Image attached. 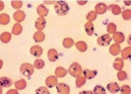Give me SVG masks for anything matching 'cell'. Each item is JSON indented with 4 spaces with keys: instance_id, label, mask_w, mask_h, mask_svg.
Wrapping results in <instances>:
<instances>
[{
    "instance_id": "cell-35",
    "label": "cell",
    "mask_w": 131,
    "mask_h": 94,
    "mask_svg": "<svg viewBox=\"0 0 131 94\" xmlns=\"http://www.w3.org/2000/svg\"><path fill=\"white\" fill-rule=\"evenodd\" d=\"M36 94H51L46 87L41 86L36 90Z\"/></svg>"
},
{
    "instance_id": "cell-6",
    "label": "cell",
    "mask_w": 131,
    "mask_h": 94,
    "mask_svg": "<svg viewBox=\"0 0 131 94\" xmlns=\"http://www.w3.org/2000/svg\"><path fill=\"white\" fill-rule=\"evenodd\" d=\"M45 26H46V20L44 17L39 16V18H37L35 23V27L38 31L43 30L45 28Z\"/></svg>"
},
{
    "instance_id": "cell-14",
    "label": "cell",
    "mask_w": 131,
    "mask_h": 94,
    "mask_svg": "<svg viewBox=\"0 0 131 94\" xmlns=\"http://www.w3.org/2000/svg\"><path fill=\"white\" fill-rule=\"evenodd\" d=\"M107 11V5L104 3H99L95 6V12L97 15L104 14Z\"/></svg>"
},
{
    "instance_id": "cell-8",
    "label": "cell",
    "mask_w": 131,
    "mask_h": 94,
    "mask_svg": "<svg viewBox=\"0 0 131 94\" xmlns=\"http://www.w3.org/2000/svg\"><path fill=\"white\" fill-rule=\"evenodd\" d=\"M30 53L35 57H39L43 53V49L38 45H35L30 49Z\"/></svg>"
},
{
    "instance_id": "cell-22",
    "label": "cell",
    "mask_w": 131,
    "mask_h": 94,
    "mask_svg": "<svg viewBox=\"0 0 131 94\" xmlns=\"http://www.w3.org/2000/svg\"><path fill=\"white\" fill-rule=\"evenodd\" d=\"M85 32H86V33L89 36H91L92 35H93V34H94V24H93L92 23H90V22L86 23L85 24Z\"/></svg>"
},
{
    "instance_id": "cell-36",
    "label": "cell",
    "mask_w": 131,
    "mask_h": 94,
    "mask_svg": "<svg viewBox=\"0 0 131 94\" xmlns=\"http://www.w3.org/2000/svg\"><path fill=\"white\" fill-rule=\"evenodd\" d=\"M117 76L119 81H123L127 78V74L126 72L123 71V70H119V72L117 74Z\"/></svg>"
},
{
    "instance_id": "cell-4",
    "label": "cell",
    "mask_w": 131,
    "mask_h": 94,
    "mask_svg": "<svg viewBox=\"0 0 131 94\" xmlns=\"http://www.w3.org/2000/svg\"><path fill=\"white\" fill-rule=\"evenodd\" d=\"M112 40V37L109 34H104L98 37L97 40V43L100 46L106 47L110 45Z\"/></svg>"
},
{
    "instance_id": "cell-7",
    "label": "cell",
    "mask_w": 131,
    "mask_h": 94,
    "mask_svg": "<svg viewBox=\"0 0 131 94\" xmlns=\"http://www.w3.org/2000/svg\"><path fill=\"white\" fill-rule=\"evenodd\" d=\"M58 84V79L55 76H49L46 78L45 84L48 88H53Z\"/></svg>"
},
{
    "instance_id": "cell-34",
    "label": "cell",
    "mask_w": 131,
    "mask_h": 94,
    "mask_svg": "<svg viewBox=\"0 0 131 94\" xmlns=\"http://www.w3.org/2000/svg\"><path fill=\"white\" fill-rule=\"evenodd\" d=\"M117 30V26L115 24L113 23H109L107 26V31L109 34H114L115 32H116Z\"/></svg>"
},
{
    "instance_id": "cell-2",
    "label": "cell",
    "mask_w": 131,
    "mask_h": 94,
    "mask_svg": "<svg viewBox=\"0 0 131 94\" xmlns=\"http://www.w3.org/2000/svg\"><path fill=\"white\" fill-rule=\"evenodd\" d=\"M68 73L75 78H78V76H81V74L83 73L81 66L78 63H73L69 67Z\"/></svg>"
},
{
    "instance_id": "cell-23",
    "label": "cell",
    "mask_w": 131,
    "mask_h": 94,
    "mask_svg": "<svg viewBox=\"0 0 131 94\" xmlns=\"http://www.w3.org/2000/svg\"><path fill=\"white\" fill-rule=\"evenodd\" d=\"M15 86L16 90H23L25 89L26 87V82L24 79H20V80L16 81L15 82Z\"/></svg>"
},
{
    "instance_id": "cell-1",
    "label": "cell",
    "mask_w": 131,
    "mask_h": 94,
    "mask_svg": "<svg viewBox=\"0 0 131 94\" xmlns=\"http://www.w3.org/2000/svg\"><path fill=\"white\" fill-rule=\"evenodd\" d=\"M54 8L56 13L59 16H65L68 13L70 7L67 3L64 1H58L54 3Z\"/></svg>"
},
{
    "instance_id": "cell-17",
    "label": "cell",
    "mask_w": 131,
    "mask_h": 94,
    "mask_svg": "<svg viewBox=\"0 0 131 94\" xmlns=\"http://www.w3.org/2000/svg\"><path fill=\"white\" fill-rule=\"evenodd\" d=\"M33 38H34L35 42H37V43H41L45 40V34L41 31H37L34 33Z\"/></svg>"
},
{
    "instance_id": "cell-42",
    "label": "cell",
    "mask_w": 131,
    "mask_h": 94,
    "mask_svg": "<svg viewBox=\"0 0 131 94\" xmlns=\"http://www.w3.org/2000/svg\"><path fill=\"white\" fill-rule=\"evenodd\" d=\"M4 7H5L4 3H3L2 1H0V11L4 9Z\"/></svg>"
},
{
    "instance_id": "cell-24",
    "label": "cell",
    "mask_w": 131,
    "mask_h": 94,
    "mask_svg": "<svg viewBox=\"0 0 131 94\" xmlns=\"http://www.w3.org/2000/svg\"><path fill=\"white\" fill-rule=\"evenodd\" d=\"M0 40L3 43H7L11 40V34L7 32H3L0 36Z\"/></svg>"
},
{
    "instance_id": "cell-21",
    "label": "cell",
    "mask_w": 131,
    "mask_h": 94,
    "mask_svg": "<svg viewBox=\"0 0 131 94\" xmlns=\"http://www.w3.org/2000/svg\"><path fill=\"white\" fill-rule=\"evenodd\" d=\"M68 74V71L64 68L58 67L55 69V75L57 78H64Z\"/></svg>"
},
{
    "instance_id": "cell-12",
    "label": "cell",
    "mask_w": 131,
    "mask_h": 94,
    "mask_svg": "<svg viewBox=\"0 0 131 94\" xmlns=\"http://www.w3.org/2000/svg\"><path fill=\"white\" fill-rule=\"evenodd\" d=\"M113 40L115 42V43L120 44L125 41V35L123 33L121 32H116L113 34Z\"/></svg>"
},
{
    "instance_id": "cell-18",
    "label": "cell",
    "mask_w": 131,
    "mask_h": 94,
    "mask_svg": "<svg viewBox=\"0 0 131 94\" xmlns=\"http://www.w3.org/2000/svg\"><path fill=\"white\" fill-rule=\"evenodd\" d=\"M107 10L110 11L114 15H118L121 13V7L116 4H112L107 7Z\"/></svg>"
},
{
    "instance_id": "cell-32",
    "label": "cell",
    "mask_w": 131,
    "mask_h": 94,
    "mask_svg": "<svg viewBox=\"0 0 131 94\" xmlns=\"http://www.w3.org/2000/svg\"><path fill=\"white\" fill-rule=\"evenodd\" d=\"M44 66H45V62L43 61L42 59H36L34 61V67L38 69V70L43 69L44 67Z\"/></svg>"
},
{
    "instance_id": "cell-13",
    "label": "cell",
    "mask_w": 131,
    "mask_h": 94,
    "mask_svg": "<svg viewBox=\"0 0 131 94\" xmlns=\"http://www.w3.org/2000/svg\"><path fill=\"white\" fill-rule=\"evenodd\" d=\"M106 89L112 93H116L120 90V87L116 82H111L107 84Z\"/></svg>"
},
{
    "instance_id": "cell-45",
    "label": "cell",
    "mask_w": 131,
    "mask_h": 94,
    "mask_svg": "<svg viewBox=\"0 0 131 94\" xmlns=\"http://www.w3.org/2000/svg\"><path fill=\"white\" fill-rule=\"evenodd\" d=\"M3 61H2V60L0 59V70H1V69H2V67H3Z\"/></svg>"
},
{
    "instance_id": "cell-41",
    "label": "cell",
    "mask_w": 131,
    "mask_h": 94,
    "mask_svg": "<svg viewBox=\"0 0 131 94\" xmlns=\"http://www.w3.org/2000/svg\"><path fill=\"white\" fill-rule=\"evenodd\" d=\"M79 94H93L92 91H83L79 93Z\"/></svg>"
},
{
    "instance_id": "cell-38",
    "label": "cell",
    "mask_w": 131,
    "mask_h": 94,
    "mask_svg": "<svg viewBox=\"0 0 131 94\" xmlns=\"http://www.w3.org/2000/svg\"><path fill=\"white\" fill-rule=\"evenodd\" d=\"M11 6L15 9H19L23 6V2L22 1H12L11 2Z\"/></svg>"
},
{
    "instance_id": "cell-39",
    "label": "cell",
    "mask_w": 131,
    "mask_h": 94,
    "mask_svg": "<svg viewBox=\"0 0 131 94\" xmlns=\"http://www.w3.org/2000/svg\"><path fill=\"white\" fill-rule=\"evenodd\" d=\"M121 94H130V88L128 85H124L120 88Z\"/></svg>"
},
{
    "instance_id": "cell-9",
    "label": "cell",
    "mask_w": 131,
    "mask_h": 94,
    "mask_svg": "<svg viewBox=\"0 0 131 94\" xmlns=\"http://www.w3.org/2000/svg\"><path fill=\"white\" fill-rule=\"evenodd\" d=\"M13 18L15 21L17 22V23H20L24 21V20L25 19L26 14L23 11L18 10L14 13Z\"/></svg>"
},
{
    "instance_id": "cell-47",
    "label": "cell",
    "mask_w": 131,
    "mask_h": 94,
    "mask_svg": "<svg viewBox=\"0 0 131 94\" xmlns=\"http://www.w3.org/2000/svg\"><path fill=\"white\" fill-rule=\"evenodd\" d=\"M2 92H3V90H2V88L0 87V94H2Z\"/></svg>"
},
{
    "instance_id": "cell-30",
    "label": "cell",
    "mask_w": 131,
    "mask_h": 94,
    "mask_svg": "<svg viewBox=\"0 0 131 94\" xmlns=\"http://www.w3.org/2000/svg\"><path fill=\"white\" fill-rule=\"evenodd\" d=\"M62 44L64 48H66V49H69L74 45V41L70 37H66L63 40Z\"/></svg>"
},
{
    "instance_id": "cell-29",
    "label": "cell",
    "mask_w": 131,
    "mask_h": 94,
    "mask_svg": "<svg viewBox=\"0 0 131 94\" xmlns=\"http://www.w3.org/2000/svg\"><path fill=\"white\" fill-rule=\"evenodd\" d=\"M86 83V79L85 77L83 76H78V78H76L75 80V86L76 88H80L82 86H83Z\"/></svg>"
},
{
    "instance_id": "cell-5",
    "label": "cell",
    "mask_w": 131,
    "mask_h": 94,
    "mask_svg": "<svg viewBox=\"0 0 131 94\" xmlns=\"http://www.w3.org/2000/svg\"><path fill=\"white\" fill-rule=\"evenodd\" d=\"M57 90L58 94H70V86L64 83H59L57 84Z\"/></svg>"
},
{
    "instance_id": "cell-15",
    "label": "cell",
    "mask_w": 131,
    "mask_h": 94,
    "mask_svg": "<svg viewBox=\"0 0 131 94\" xmlns=\"http://www.w3.org/2000/svg\"><path fill=\"white\" fill-rule=\"evenodd\" d=\"M13 81L7 77H1L0 78V87L1 88H9L12 86Z\"/></svg>"
},
{
    "instance_id": "cell-40",
    "label": "cell",
    "mask_w": 131,
    "mask_h": 94,
    "mask_svg": "<svg viewBox=\"0 0 131 94\" xmlns=\"http://www.w3.org/2000/svg\"><path fill=\"white\" fill-rule=\"evenodd\" d=\"M6 94H19L18 90H10L7 91Z\"/></svg>"
},
{
    "instance_id": "cell-27",
    "label": "cell",
    "mask_w": 131,
    "mask_h": 94,
    "mask_svg": "<svg viewBox=\"0 0 131 94\" xmlns=\"http://www.w3.org/2000/svg\"><path fill=\"white\" fill-rule=\"evenodd\" d=\"M10 22V16L6 13H2L0 15V24L2 25H7Z\"/></svg>"
},
{
    "instance_id": "cell-46",
    "label": "cell",
    "mask_w": 131,
    "mask_h": 94,
    "mask_svg": "<svg viewBox=\"0 0 131 94\" xmlns=\"http://www.w3.org/2000/svg\"><path fill=\"white\" fill-rule=\"evenodd\" d=\"M45 3H48V4H51V3H55V2H53V1H52V2H44Z\"/></svg>"
},
{
    "instance_id": "cell-28",
    "label": "cell",
    "mask_w": 131,
    "mask_h": 94,
    "mask_svg": "<svg viewBox=\"0 0 131 94\" xmlns=\"http://www.w3.org/2000/svg\"><path fill=\"white\" fill-rule=\"evenodd\" d=\"M23 32V26L20 23H16L12 29V34L14 35H19Z\"/></svg>"
},
{
    "instance_id": "cell-19",
    "label": "cell",
    "mask_w": 131,
    "mask_h": 94,
    "mask_svg": "<svg viewBox=\"0 0 131 94\" xmlns=\"http://www.w3.org/2000/svg\"><path fill=\"white\" fill-rule=\"evenodd\" d=\"M110 53L113 56H117L121 53V46L117 43H114L110 48Z\"/></svg>"
},
{
    "instance_id": "cell-43",
    "label": "cell",
    "mask_w": 131,
    "mask_h": 94,
    "mask_svg": "<svg viewBox=\"0 0 131 94\" xmlns=\"http://www.w3.org/2000/svg\"><path fill=\"white\" fill-rule=\"evenodd\" d=\"M87 3V1H78V3H79L80 5H83Z\"/></svg>"
},
{
    "instance_id": "cell-16",
    "label": "cell",
    "mask_w": 131,
    "mask_h": 94,
    "mask_svg": "<svg viewBox=\"0 0 131 94\" xmlns=\"http://www.w3.org/2000/svg\"><path fill=\"white\" fill-rule=\"evenodd\" d=\"M37 13L41 17H44V16H47L49 13V9L43 5V4H41L38 5L37 7Z\"/></svg>"
},
{
    "instance_id": "cell-33",
    "label": "cell",
    "mask_w": 131,
    "mask_h": 94,
    "mask_svg": "<svg viewBox=\"0 0 131 94\" xmlns=\"http://www.w3.org/2000/svg\"><path fill=\"white\" fill-rule=\"evenodd\" d=\"M86 19L88 20L89 22L90 23H92L93 21H95L96 18H97V14L96 13L95 11H90L86 16Z\"/></svg>"
},
{
    "instance_id": "cell-26",
    "label": "cell",
    "mask_w": 131,
    "mask_h": 94,
    "mask_svg": "<svg viewBox=\"0 0 131 94\" xmlns=\"http://www.w3.org/2000/svg\"><path fill=\"white\" fill-rule=\"evenodd\" d=\"M75 47L78 49V50H79L81 53L85 52L86 51V49H87L86 43L85 42H83V41H79V42H77L75 43Z\"/></svg>"
},
{
    "instance_id": "cell-10",
    "label": "cell",
    "mask_w": 131,
    "mask_h": 94,
    "mask_svg": "<svg viewBox=\"0 0 131 94\" xmlns=\"http://www.w3.org/2000/svg\"><path fill=\"white\" fill-rule=\"evenodd\" d=\"M98 72L97 70H91L89 69H85L83 71V76L86 80H92L93 78H95V76L97 75Z\"/></svg>"
},
{
    "instance_id": "cell-37",
    "label": "cell",
    "mask_w": 131,
    "mask_h": 94,
    "mask_svg": "<svg viewBox=\"0 0 131 94\" xmlns=\"http://www.w3.org/2000/svg\"><path fill=\"white\" fill-rule=\"evenodd\" d=\"M122 17L125 21H129L131 18V11L130 9H126L122 13Z\"/></svg>"
},
{
    "instance_id": "cell-31",
    "label": "cell",
    "mask_w": 131,
    "mask_h": 94,
    "mask_svg": "<svg viewBox=\"0 0 131 94\" xmlns=\"http://www.w3.org/2000/svg\"><path fill=\"white\" fill-rule=\"evenodd\" d=\"M93 94H106V91L104 87L100 85H96L93 89Z\"/></svg>"
},
{
    "instance_id": "cell-25",
    "label": "cell",
    "mask_w": 131,
    "mask_h": 94,
    "mask_svg": "<svg viewBox=\"0 0 131 94\" xmlns=\"http://www.w3.org/2000/svg\"><path fill=\"white\" fill-rule=\"evenodd\" d=\"M121 53L123 59H130L131 55V48L130 47H127V48L123 49L122 51H121Z\"/></svg>"
},
{
    "instance_id": "cell-11",
    "label": "cell",
    "mask_w": 131,
    "mask_h": 94,
    "mask_svg": "<svg viewBox=\"0 0 131 94\" xmlns=\"http://www.w3.org/2000/svg\"><path fill=\"white\" fill-rule=\"evenodd\" d=\"M48 59L49 61L55 62L58 59V53L55 49H51L48 51Z\"/></svg>"
},
{
    "instance_id": "cell-44",
    "label": "cell",
    "mask_w": 131,
    "mask_h": 94,
    "mask_svg": "<svg viewBox=\"0 0 131 94\" xmlns=\"http://www.w3.org/2000/svg\"><path fill=\"white\" fill-rule=\"evenodd\" d=\"M130 1H129V2H128V1H125V2H124V3H125V4H126V5H127V6H129V5H130Z\"/></svg>"
},
{
    "instance_id": "cell-3",
    "label": "cell",
    "mask_w": 131,
    "mask_h": 94,
    "mask_svg": "<svg viewBox=\"0 0 131 94\" xmlns=\"http://www.w3.org/2000/svg\"><path fill=\"white\" fill-rule=\"evenodd\" d=\"M20 71L21 74L26 77H30L33 74L34 72V68L30 63H25L21 64L20 67Z\"/></svg>"
},
{
    "instance_id": "cell-20",
    "label": "cell",
    "mask_w": 131,
    "mask_h": 94,
    "mask_svg": "<svg viewBox=\"0 0 131 94\" xmlns=\"http://www.w3.org/2000/svg\"><path fill=\"white\" fill-rule=\"evenodd\" d=\"M124 62L122 58H116L113 64V67L117 70H121L123 68Z\"/></svg>"
}]
</instances>
